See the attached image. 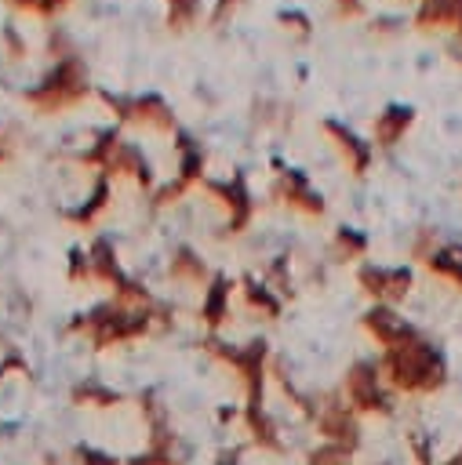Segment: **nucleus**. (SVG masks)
<instances>
[{"instance_id":"nucleus-1","label":"nucleus","mask_w":462,"mask_h":465,"mask_svg":"<svg viewBox=\"0 0 462 465\" xmlns=\"http://www.w3.org/2000/svg\"><path fill=\"white\" fill-rule=\"evenodd\" d=\"M378 371H382V381L389 389L411 392V396H429L447 381L444 356L426 338H415L407 345L386 349L382 360H378Z\"/></svg>"},{"instance_id":"nucleus-2","label":"nucleus","mask_w":462,"mask_h":465,"mask_svg":"<svg viewBox=\"0 0 462 465\" xmlns=\"http://www.w3.org/2000/svg\"><path fill=\"white\" fill-rule=\"evenodd\" d=\"M346 400L353 411L364 414H393L389 385L382 381V371L375 360H357L346 374Z\"/></svg>"},{"instance_id":"nucleus-3","label":"nucleus","mask_w":462,"mask_h":465,"mask_svg":"<svg viewBox=\"0 0 462 465\" xmlns=\"http://www.w3.org/2000/svg\"><path fill=\"white\" fill-rule=\"evenodd\" d=\"M316 425L324 432V443L331 447H342L346 454H353L360 447V421H357V411L349 403H327L316 411Z\"/></svg>"},{"instance_id":"nucleus-4","label":"nucleus","mask_w":462,"mask_h":465,"mask_svg":"<svg viewBox=\"0 0 462 465\" xmlns=\"http://www.w3.org/2000/svg\"><path fill=\"white\" fill-rule=\"evenodd\" d=\"M364 327L371 331V338H375L382 349H397V345H407V341L418 338V331H415L404 316H397L389 305H375V309L364 316Z\"/></svg>"},{"instance_id":"nucleus-5","label":"nucleus","mask_w":462,"mask_h":465,"mask_svg":"<svg viewBox=\"0 0 462 465\" xmlns=\"http://www.w3.org/2000/svg\"><path fill=\"white\" fill-rule=\"evenodd\" d=\"M360 283H364V291L375 294L378 302H397L400 294H407V287H411V272H407V269L364 265V269H360Z\"/></svg>"},{"instance_id":"nucleus-6","label":"nucleus","mask_w":462,"mask_h":465,"mask_svg":"<svg viewBox=\"0 0 462 465\" xmlns=\"http://www.w3.org/2000/svg\"><path fill=\"white\" fill-rule=\"evenodd\" d=\"M426 265H429L437 276H444V280H451V283L462 287V247H458V243L433 251V254L426 258Z\"/></svg>"},{"instance_id":"nucleus-7","label":"nucleus","mask_w":462,"mask_h":465,"mask_svg":"<svg viewBox=\"0 0 462 465\" xmlns=\"http://www.w3.org/2000/svg\"><path fill=\"white\" fill-rule=\"evenodd\" d=\"M226 302H229V283L226 280H215L207 287V298H204V320L207 323H218L226 316Z\"/></svg>"},{"instance_id":"nucleus-8","label":"nucleus","mask_w":462,"mask_h":465,"mask_svg":"<svg viewBox=\"0 0 462 465\" xmlns=\"http://www.w3.org/2000/svg\"><path fill=\"white\" fill-rule=\"evenodd\" d=\"M73 400H76V403H95V407H109V403H116L120 396H116L113 389H102L98 381H84V385H76V389H73Z\"/></svg>"},{"instance_id":"nucleus-9","label":"nucleus","mask_w":462,"mask_h":465,"mask_svg":"<svg viewBox=\"0 0 462 465\" xmlns=\"http://www.w3.org/2000/svg\"><path fill=\"white\" fill-rule=\"evenodd\" d=\"M407 120H411V113H407V109H389V116L378 124V134H382L386 142H393V138L407 127Z\"/></svg>"},{"instance_id":"nucleus-10","label":"nucleus","mask_w":462,"mask_h":465,"mask_svg":"<svg viewBox=\"0 0 462 465\" xmlns=\"http://www.w3.org/2000/svg\"><path fill=\"white\" fill-rule=\"evenodd\" d=\"M309 465H349V454H346L342 447L324 443V447H316V450L309 454Z\"/></svg>"},{"instance_id":"nucleus-11","label":"nucleus","mask_w":462,"mask_h":465,"mask_svg":"<svg viewBox=\"0 0 462 465\" xmlns=\"http://www.w3.org/2000/svg\"><path fill=\"white\" fill-rule=\"evenodd\" d=\"M407 447H411V454H415L418 465H433V443L422 432H407Z\"/></svg>"},{"instance_id":"nucleus-12","label":"nucleus","mask_w":462,"mask_h":465,"mask_svg":"<svg viewBox=\"0 0 462 465\" xmlns=\"http://www.w3.org/2000/svg\"><path fill=\"white\" fill-rule=\"evenodd\" d=\"M76 465H120L113 454L95 450V447H76Z\"/></svg>"},{"instance_id":"nucleus-13","label":"nucleus","mask_w":462,"mask_h":465,"mask_svg":"<svg viewBox=\"0 0 462 465\" xmlns=\"http://www.w3.org/2000/svg\"><path fill=\"white\" fill-rule=\"evenodd\" d=\"M338 247H342L346 254H360V251L367 247V240L357 236V232H349V229H342V232H338Z\"/></svg>"},{"instance_id":"nucleus-14","label":"nucleus","mask_w":462,"mask_h":465,"mask_svg":"<svg viewBox=\"0 0 462 465\" xmlns=\"http://www.w3.org/2000/svg\"><path fill=\"white\" fill-rule=\"evenodd\" d=\"M215 465H236V450H233V454H218Z\"/></svg>"},{"instance_id":"nucleus-15","label":"nucleus","mask_w":462,"mask_h":465,"mask_svg":"<svg viewBox=\"0 0 462 465\" xmlns=\"http://www.w3.org/2000/svg\"><path fill=\"white\" fill-rule=\"evenodd\" d=\"M440 465H462V447H458V450H455L447 461H440Z\"/></svg>"}]
</instances>
